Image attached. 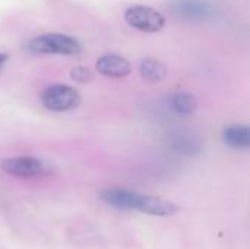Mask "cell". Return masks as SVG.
<instances>
[{"mask_svg":"<svg viewBox=\"0 0 250 249\" xmlns=\"http://www.w3.org/2000/svg\"><path fill=\"white\" fill-rule=\"evenodd\" d=\"M28 51L35 54H64V56H75L82 51L81 43L70 35L59 34V32H48L34 37L26 44Z\"/></svg>","mask_w":250,"mask_h":249,"instance_id":"7a4b0ae2","label":"cell"},{"mask_svg":"<svg viewBox=\"0 0 250 249\" xmlns=\"http://www.w3.org/2000/svg\"><path fill=\"white\" fill-rule=\"evenodd\" d=\"M1 170L16 178H37L50 173V166L37 157H12L1 161Z\"/></svg>","mask_w":250,"mask_h":249,"instance_id":"5b68a950","label":"cell"},{"mask_svg":"<svg viewBox=\"0 0 250 249\" xmlns=\"http://www.w3.org/2000/svg\"><path fill=\"white\" fill-rule=\"evenodd\" d=\"M139 72L149 82H160L167 76V68L154 59H144L139 65Z\"/></svg>","mask_w":250,"mask_h":249,"instance_id":"9c48e42d","label":"cell"},{"mask_svg":"<svg viewBox=\"0 0 250 249\" xmlns=\"http://www.w3.org/2000/svg\"><path fill=\"white\" fill-rule=\"evenodd\" d=\"M98 197L105 205L122 211H139L157 217H170L179 211V205L173 201L125 188H108L101 191Z\"/></svg>","mask_w":250,"mask_h":249,"instance_id":"6da1fadb","label":"cell"},{"mask_svg":"<svg viewBox=\"0 0 250 249\" xmlns=\"http://www.w3.org/2000/svg\"><path fill=\"white\" fill-rule=\"evenodd\" d=\"M223 141L234 150H246L250 147V131L246 125H230L223 131Z\"/></svg>","mask_w":250,"mask_h":249,"instance_id":"52a82bcc","label":"cell"},{"mask_svg":"<svg viewBox=\"0 0 250 249\" xmlns=\"http://www.w3.org/2000/svg\"><path fill=\"white\" fill-rule=\"evenodd\" d=\"M70 76H72V79H75L79 84H86V82L92 81V76L94 75H92L91 69H88L85 66H76V68L72 69Z\"/></svg>","mask_w":250,"mask_h":249,"instance_id":"30bf717a","label":"cell"},{"mask_svg":"<svg viewBox=\"0 0 250 249\" xmlns=\"http://www.w3.org/2000/svg\"><path fill=\"white\" fill-rule=\"evenodd\" d=\"M171 109L179 114H192L198 107V100L193 94L186 91H179L170 97Z\"/></svg>","mask_w":250,"mask_h":249,"instance_id":"ba28073f","label":"cell"},{"mask_svg":"<svg viewBox=\"0 0 250 249\" xmlns=\"http://www.w3.org/2000/svg\"><path fill=\"white\" fill-rule=\"evenodd\" d=\"M97 70L108 78H123L132 70V65L127 59L117 54H104L97 62Z\"/></svg>","mask_w":250,"mask_h":249,"instance_id":"8992f818","label":"cell"},{"mask_svg":"<svg viewBox=\"0 0 250 249\" xmlns=\"http://www.w3.org/2000/svg\"><path fill=\"white\" fill-rule=\"evenodd\" d=\"M6 60H7V54H3V53H0V68L6 63Z\"/></svg>","mask_w":250,"mask_h":249,"instance_id":"8fae6325","label":"cell"},{"mask_svg":"<svg viewBox=\"0 0 250 249\" xmlns=\"http://www.w3.org/2000/svg\"><path fill=\"white\" fill-rule=\"evenodd\" d=\"M41 103L47 110L51 112H69L79 106L81 95L79 92L63 84H56L47 87L41 94Z\"/></svg>","mask_w":250,"mask_h":249,"instance_id":"3957f363","label":"cell"},{"mask_svg":"<svg viewBox=\"0 0 250 249\" xmlns=\"http://www.w3.org/2000/svg\"><path fill=\"white\" fill-rule=\"evenodd\" d=\"M125 21L132 28L149 34L161 31L166 25V19L158 10L144 4H135L126 9Z\"/></svg>","mask_w":250,"mask_h":249,"instance_id":"277c9868","label":"cell"}]
</instances>
